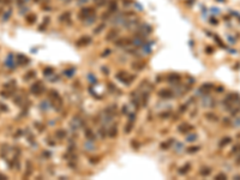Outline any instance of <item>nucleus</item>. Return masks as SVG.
<instances>
[{
  "label": "nucleus",
  "instance_id": "4468645a",
  "mask_svg": "<svg viewBox=\"0 0 240 180\" xmlns=\"http://www.w3.org/2000/svg\"><path fill=\"white\" fill-rule=\"evenodd\" d=\"M175 143V139L174 138H168V139H166L164 142L162 143H160V149L161 150H169L172 148V145Z\"/></svg>",
  "mask_w": 240,
  "mask_h": 180
},
{
  "label": "nucleus",
  "instance_id": "c85d7f7f",
  "mask_svg": "<svg viewBox=\"0 0 240 180\" xmlns=\"http://www.w3.org/2000/svg\"><path fill=\"white\" fill-rule=\"evenodd\" d=\"M133 126H135V123H133V121H129V120H127V123H126L125 127H124V133H126V135H129L130 132H132Z\"/></svg>",
  "mask_w": 240,
  "mask_h": 180
},
{
  "label": "nucleus",
  "instance_id": "c9c22d12",
  "mask_svg": "<svg viewBox=\"0 0 240 180\" xmlns=\"http://www.w3.org/2000/svg\"><path fill=\"white\" fill-rule=\"evenodd\" d=\"M112 53H113V51H112L111 48H104V49L101 52V54H100V57L103 58V59H104V58H108V57L112 54Z\"/></svg>",
  "mask_w": 240,
  "mask_h": 180
},
{
  "label": "nucleus",
  "instance_id": "4d7b16f0",
  "mask_svg": "<svg viewBox=\"0 0 240 180\" xmlns=\"http://www.w3.org/2000/svg\"><path fill=\"white\" fill-rule=\"evenodd\" d=\"M214 90L218 91V94H221V92L223 91V88H222V86H215V89H214Z\"/></svg>",
  "mask_w": 240,
  "mask_h": 180
},
{
  "label": "nucleus",
  "instance_id": "ddd939ff",
  "mask_svg": "<svg viewBox=\"0 0 240 180\" xmlns=\"http://www.w3.org/2000/svg\"><path fill=\"white\" fill-rule=\"evenodd\" d=\"M145 61H143V60H137V61H133L131 64V69L132 70H135L136 72H139V71H143L145 69Z\"/></svg>",
  "mask_w": 240,
  "mask_h": 180
},
{
  "label": "nucleus",
  "instance_id": "39448f33",
  "mask_svg": "<svg viewBox=\"0 0 240 180\" xmlns=\"http://www.w3.org/2000/svg\"><path fill=\"white\" fill-rule=\"evenodd\" d=\"M177 130L179 131V133H181V135H187V133L195 131V125H192L190 123H180L178 126H177Z\"/></svg>",
  "mask_w": 240,
  "mask_h": 180
},
{
  "label": "nucleus",
  "instance_id": "cd10ccee",
  "mask_svg": "<svg viewBox=\"0 0 240 180\" xmlns=\"http://www.w3.org/2000/svg\"><path fill=\"white\" fill-rule=\"evenodd\" d=\"M54 73H55V70H54V67H52V66H46L43 69V75L46 77H51L52 75H54Z\"/></svg>",
  "mask_w": 240,
  "mask_h": 180
},
{
  "label": "nucleus",
  "instance_id": "9b49d317",
  "mask_svg": "<svg viewBox=\"0 0 240 180\" xmlns=\"http://www.w3.org/2000/svg\"><path fill=\"white\" fill-rule=\"evenodd\" d=\"M59 21H60V23H63V24H71V22H72V12L71 11L63 12L61 15H60V17H59Z\"/></svg>",
  "mask_w": 240,
  "mask_h": 180
},
{
  "label": "nucleus",
  "instance_id": "4be33fe9",
  "mask_svg": "<svg viewBox=\"0 0 240 180\" xmlns=\"http://www.w3.org/2000/svg\"><path fill=\"white\" fill-rule=\"evenodd\" d=\"M97 135H98V137H101V139H106V138H107V129L104 127V125H101L98 127Z\"/></svg>",
  "mask_w": 240,
  "mask_h": 180
},
{
  "label": "nucleus",
  "instance_id": "c756f323",
  "mask_svg": "<svg viewBox=\"0 0 240 180\" xmlns=\"http://www.w3.org/2000/svg\"><path fill=\"white\" fill-rule=\"evenodd\" d=\"M34 127L36 129V131L38 132H44L46 131V125L43 123H40V121H35L34 123Z\"/></svg>",
  "mask_w": 240,
  "mask_h": 180
},
{
  "label": "nucleus",
  "instance_id": "58836bf2",
  "mask_svg": "<svg viewBox=\"0 0 240 180\" xmlns=\"http://www.w3.org/2000/svg\"><path fill=\"white\" fill-rule=\"evenodd\" d=\"M67 166H69V168H71V169H76L77 168V160H69Z\"/></svg>",
  "mask_w": 240,
  "mask_h": 180
},
{
  "label": "nucleus",
  "instance_id": "2eb2a0df",
  "mask_svg": "<svg viewBox=\"0 0 240 180\" xmlns=\"http://www.w3.org/2000/svg\"><path fill=\"white\" fill-rule=\"evenodd\" d=\"M91 43V37L90 36H82L81 38H78L76 41L77 46H81V47H85V46H89Z\"/></svg>",
  "mask_w": 240,
  "mask_h": 180
},
{
  "label": "nucleus",
  "instance_id": "393cba45",
  "mask_svg": "<svg viewBox=\"0 0 240 180\" xmlns=\"http://www.w3.org/2000/svg\"><path fill=\"white\" fill-rule=\"evenodd\" d=\"M16 59H17L18 64H21V65H26V64L30 61L28 58L24 57V55H22V54H17V55H16Z\"/></svg>",
  "mask_w": 240,
  "mask_h": 180
},
{
  "label": "nucleus",
  "instance_id": "8fccbe9b",
  "mask_svg": "<svg viewBox=\"0 0 240 180\" xmlns=\"http://www.w3.org/2000/svg\"><path fill=\"white\" fill-rule=\"evenodd\" d=\"M214 38H215V41L218 43V46H220V47H221V48H226V46L223 44V42L221 41V38H220L218 36H214Z\"/></svg>",
  "mask_w": 240,
  "mask_h": 180
},
{
  "label": "nucleus",
  "instance_id": "20e7f679",
  "mask_svg": "<svg viewBox=\"0 0 240 180\" xmlns=\"http://www.w3.org/2000/svg\"><path fill=\"white\" fill-rule=\"evenodd\" d=\"M130 98H131V106H132L133 108H135V111H138V109L142 108V104H141V96H139L138 90L132 91L131 95H130Z\"/></svg>",
  "mask_w": 240,
  "mask_h": 180
},
{
  "label": "nucleus",
  "instance_id": "aec40b11",
  "mask_svg": "<svg viewBox=\"0 0 240 180\" xmlns=\"http://www.w3.org/2000/svg\"><path fill=\"white\" fill-rule=\"evenodd\" d=\"M198 139V135L196 132H190V133H187L186 135V137H185V142H189V143H193V142H196Z\"/></svg>",
  "mask_w": 240,
  "mask_h": 180
},
{
  "label": "nucleus",
  "instance_id": "6ab92c4d",
  "mask_svg": "<svg viewBox=\"0 0 240 180\" xmlns=\"http://www.w3.org/2000/svg\"><path fill=\"white\" fill-rule=\"evenodd\" d=\"M172 115H173V112L172 111H161L157 114L158 119H161V120H167V119L172 118Z\"/></svg>",
  "mask_w": 240,
  "mask_h": 180
},
{
  "label": "nucleus",
  "instance_id": "ea45409f",
  "mask_svg": "<svg viewBox=\"0 0 240 180\" xmlns=\"http://www.w3.org/2000/svg\"><path fill=\"white\" fill-rule=\"evenodd\" d=\"M130 145H131L132 149H139V146H141V144H139V142L137 141V139H132Z\"/></svg>",
  "mask_w": 240,
  "mask_h": 180
},
{
  "label": "nucleus",
  "instance_id": "a878e982",
  "mask_svg": "<svg viewBox=\"0 0 240 180\" xmlns=\"http://www.w3.org/2000/svg\"><path fill=\"white\" fill-rule=\"evenodd\" d=\"M35 77H36V72H35L34 70H31V71H28V72L25 73L24 77H23V79L28 82V81H31V79H34Z\"/></svg>",
  "mask_w": 240,
  "mask_h": 180
},
{
  "label": "nucleus",
  "instance_id": "7c9ffc66",
  "mask_svg": "<svg viewBox=\"0 0 240 180\" xmlns=\"http://www.w3.org/2000/svg\"><path fill=\"white\" fill-rule=\"evenodd\" d=\"M25 21H26V23H29V24H34L37 21V17H36V15H32V13H30V15H28V16L25 17Z\"/></svg>",
  "mask_w": 240,
  "mask_h": 180
},
{
  "label": "nucleus",
  "instance_id": "0eeeda50",
  "mask_svg": "<svg viewBox=\"0 0 240 180\" xmlns=\"http://www.w3.org/2000/svg\"><path fill=\"white\" fill-rule=\"evenodd\" d=\"M119 36H120V29L117 25H113L109 29V31L107 32V35H106V40H107V41H111V42H114Z\"/></svg>",
  "mask_w": 240,
  "mask_h": 180
},
{
  "label": "nucleus",
  "instance_id": "e433bc0d",
  "mask_svg": "<svg viewBox=\"0 0 240 180\" xmlns=\"http://www.w3.org/2000/svg\"><path fill=\"white\" fill-rule=\"evenodd\" d=\"M127 119H129V121H133V123H136V119H137V113H136V112H130L129 114H127Z\"/></svg>",
  "mask_w": 240,
  "mask_h": 180
},
{
  "label": "nucleus",
  "instance_id": "f257e3e1",
  "mask_svg": "<svg viewBox=\"0 0 240 180\" xmlns=\"http://www.w3.org/2000/svg\"><path fill=\"white\" fill-rule=\"evenodd\" d=\"M115 78L118 79L120 83H123L124 85H127L129 86V85H131L137 79V75L121 70V71H119V72L115 73Z\"/></svg>",
  "mask_w": 240,
  "mask_h": 180
},
{
  "label": "nucleus",
  "instance_id": "423d86ee",
  "mask_svg": "<svg viewBox=\"0 0 240 180\" xmlns=\"http://www.w3.org/2000/svg\"><path fill=\"white\" fill-rule=\"evenodd\" d=\"M44 90H46V88L43 86L41 81L35 82L34 84H31V86H30V92L32 95H35V96H40Z\"/></svg>",
  "mask_w": 240,
  "mask_h": 180
},
{
  "label": "nucleus",
  "instance_id": "f3484780",
  "mask_svg": "<svg viewBox=\"0 0 240 180\" xmlns=\"http://www.w3.org/2000/svg\"><path fill=\"white\" fill-rule=\"evenodd\" d=\"M107 89L112 92V94H117V95H121L123 94V90H120L113 82H108L107 83Z\"/></svg>",
  "mask_w": 240,
  "mask_h": 180
},
{
  "label": "nucleus",
  "instance_id": "f704fd0d",
  "mask_svg": "<svg viewBox=\"0 0 240 180\" xmlns=\"http://www.w3.org/2000/svg\"><path fill=\"white\" fill-rule=\"evenodd\" d=\"M63 75L65 77H67V78H71V77H73V75H75V69H72V67L66 69V70L63 71Z\"/></svg>",
  "mask_w": 240,
  "mask_h": 180
},
{
  "label": "nucleus",
  "instance_id": "c03bdc74",
  "mask_svg": "<svg viewBox=\"0 0 240 180\" xmlns=\"http://www.w3.org/2000/svg\"><path fill=\"white\" fill-rule=\"evenodd\" d=\"M215 179L216 180H226L227 179V174H226V173H218V174L215 175Z\"/></svg>",
  "mask_w": 240,
  "mask_h": 180
},
{
  "label": "nucleus",
  "instance_id": "2f4dec72",
  "mask_svg": "<svg viewBox=\"0 0 240 180\" xmlns=\"http://www.w3.org/2000/svg\"><path fill=\"white\" fill-rule=\"evenodd\" d=\"M189 111V103L186 102V103H183V104H180L179 106V108H178V112H179V114H185L186 112Z\"/></svg>",
  "mask_w": 240,
  "mask_h": 180
},
{
  "label": "nucleus",
  "instance_id": "7ed1b4c3",
  "mask_svg": "<svg viewBox=\"0 0 240 180\" xmlns=\"http://www.w3.org/2000/svg\"><path fill=\"white\" fill-rule=\"evenodd\" d=\"M157 96L161 100H172L175 97V92L173 89L169 88H162L157 91Z\"/></svg>",
  "mask_w": 240,
  "mask_h": 180
},
{
  "label": "nucleus",
  "instance_id": "72a5a7b5",
  "mask_svg": "<svg viewBox=\"0 0 240 180\" xmlns=\"http://www.w3.org/2000/svg\"><path fill=\"white\" fill-rule=\"evenodd\" d=\"M31 173H32V163H31V161H26V173L23 177L28 178V177L31 175Z\"/></svg>",
  "mask_w": 240,
  "mask_h": 180
},
{
  "label": "nucleus",
  "instance_id": "9d476101",
  "mask_svg": "<svg viewBox=\"0 0 240 180\" xmlns=\"http://www.w3.org/2000/svg\"><path fill=\"white\" fill-rule=\"evenodd\" d=\"M83 135H84V137L86 138V141L88 142H95L96 141V135H95V132H94V130L92 129H90V127H85L83 129Z\"/></svg>",
  "mask_w": 240,
  "mask_h": 180
},
{
  "label": "nucleus",
  "instance_id": "412c9836",
  "mask_svg": "<svg viewBox=\"0 0 240 180\" xmlns=\"http://www.w3.org/2000/svg\"><path fill=\"white\" fill-rule=\"evenodd\" d=\"M46 144H47L48 146H51V148H54V146H57V144H58V141H57V138L54 136H48L47 138H46Z\"/></svg>",
  "mask_w": 240,
  "mask_h": 180
},
{
  "label": "nucleus",
  "instance_id": "3c124183",
  "mask_svg": "<svg viewBox=\"0 0 240 180\" xmlns=\"http://www.w3.org/2000/svg\"><path fill=\"white\" fill-rule=\"evenodd\" d=\"M100 70L103 72L104 76H108V75H109V69L107 67V66H101V67H100Z\"/></svg>",
  "mask_w": 240,
  "mask_h": 180
},
{
  "label": "nucleus",
  "instance_id": "37998d69",
  "mask_svg": "<svg viewBox=\"0 0 240 180\" xmlns=\"http://www.w3.org/2000/svg\"><path fill=\"white\" fill-rule=\"evenodd\" d=\"M88 81L90 82V84H96L97 83V78L94 76V75H88Z\"/></svg>",
  "mask_w": 240,
  "mask_h": 180
},
{
  "label": "nucleus",
  "instance_id": "f8f14e48",
  "mask_svg": "<svg viewBox=\"0 0 240 180\" xmlns=\"http://www.w3.org/2000/svg\"><path fill=\"white\" fill-rule=\"evenodd\" d=\"M54 137L57 138L58 142H63L67 138V131L65 129H57L54 131Z\"/></svg>",
  "mask_w": 240,
  "mask_h": 180
},
{
  "label": "nucleus",
  "instance_id": "79ce46f5",
  "mask_svg": "<svg viewBox=\"0 0 240 180\" xmlns=\"http://www.w3.org/2000/svg\"><path fill=\"white\" fill-rule=\"evenodd\" d=\"M232 154H240V143H237L232 148Z\"/></svg>",
  "mask_w": 240,
  "mask_h": 180
},
{
  "label": "nucleus",
  "instance_id": "49530a36",
  "mask_svg": "<svg viewBox=\"0 0 240 180\" xmlns=\"http://www.w3.org/2000/svg\"><path fill=\"white\" fill-rule=\"evenodd\" d=\"M28 142L31 144V145H37V143H36V141H35V136H32V135H29L28 136Z\"/></svg>",
  "mask_w": 240,
  "mask_h": 180
},
{
  "label": "nucleus",
  "instance_id": "473e14b6",
  "mask_svg": "<svg viewBox=\"0 0 240 180\" xmlns=\"http://www.w3.org/2000/svg\"><path fill=\"white\" fill-rule=\"evenodd\" d=\"M130 106L129 104H123L121 107H120V114L121 115H127L130 113Z\"/></svg>",
  "mask_w": 240,
  "mask_h": 180
},
{
  "label": "nucleus",
  "instance_id": "864d4df0",
  "mask_svg": "<svg viewBox=\"0 0 240 180\" xmlns=\"http://www.w3.org/2000/svg\"><path fill=\"white\" fill-rule=\"evenodd\" d=\"M209 22H210L211 24H214V25H217V24H218V21H217L216 18H214V17H211V18L209 19Z\"/></svg>",
  "mask_w": 240,
  "mask_h": 180
},
{
  "label": "nucleus",
  "instance_id": "6e6d98bb",
  "mask_svg": "<svg viewBox=\"0 0 240 180\" xmlns=\"http://www.w3.org/2000/svg\"><path fill=\"white\" fill-rule=\"evenodd\" d=\"M0 109H1V111H4V112H9V108L6 107L5 104H3L1 102H0Z\"/></svg>",
  "mask_w": 240,
  "mask_h": 180
},
{
  "label": "nucleus",
  "instance_id": "5701e85b",
  "mask_svg": "<svg viewBox=\"0 0 240 180\" xmlns=\"http://www.w3.org/2000/svg\"><path fill=\"white\" fill-rule=\"evenodd\" d=\"M198 173H199V175L203 177V178L209 177V175L211 174V168H210V167H205V166H204V167H202L201 169H199Z\"/></svg>",
  "mask_w": 240,
  "mask_h": 180
},
{
  "label": "nucleus",
  "instance_id": "a19ab883",
  "mask_svg": "<svg viewBox=\"0 0 240 180\" xmlns=\"http://www.w3.org/2000/svg\"><path fill=\"white\" fill-rule=\"evenodd\" d=\"M41 156H42L44 160H49L51 156H52V152H51L49 150H43V151L41 152Z\"/></svg>",
  "mask_w": 240,
  "mask_h": 180
},
{
  "label": "nucleus",
  "instance_id": "bb28decb",
  "mask_svg": "<svg viewBox=\"0 0 240 180\" xmlns=\"http://www.w3.org/2000/svg\"><path fill=\"white\" fill-rule=\"evenodd\" d=\"M231 142H232V138L231 137H228V136L227 137H223L221 141L218 142V148H224V146L228 145Z\"/></svg>",
  "mask_w": 240,
  "mask_h": 180
},
{
  "label": "nucleus",
  "instance_id": "13d9d810",
  "mask_svg": "<svg viewBox=\"0 0 240 180\" xmlns=\"http://www.w3.org/2000/svg\"><path fill=\"white\" fill-rule=\"evenodd\" d=\"M191 112H192V113H190V117H191V118H195V117L198 114V112H197L196 109H195V111H191Z\"/></svg>",
  "mask_w": 240,
  "mask_h": 180
},
{
  "label": "nucleus",
  "instance_id": "6e6552de",
  "mask_svg": "<svg viewBox=\"0 0 240 180\" xmlns=\"http://www.w3.org/2000/svg\"><path fill=\"white\" fill-rule=\"evenodd\" d=\"M166 81H167L169 84L175 86V85L181 84V76H180L179 73L173 72V73H169V75L166 76Z\"/></svg>",
  "mask_w": 240,
  "mask_h": 180
},
{
  "label": "nucleus",
  "instance_id": "dca6fc26",
  "mask_svg": "<svg viewBox=\"0 0 240 180\" xmlns=\"http://www.w3.org/2000/svg\"><path fill=\"white\" fill-rule=\"evenodd\" d=\"M191 171V163L190 162H186V163H184L181 167H179L178 168V174L179 175H186L187 174V173Z\"/></svg>",
  "mask_w": 240,
  "mask_h": 180
},
{
  "label": "nucleus",
  "instance_id": "de8ad7c7",
  "mask_svg": "<svg viewBox=\"0 0 240 180\" xmlns=\"http://www.w3.org/2000/svg\"><path fill=\"white\" fill-rule=\"evenodd\" d=\"M229 111H231V115H232V117H235V115H238L239 113H240V108H234V107H232Z\"/></svg>",
  "mask_w": 240,
  "mask_h": 180
},
{
  "label": "nucleus",
  "instance_id": "a211bd4d",
  "mask_svg": "<svg viewBox=\"0 0 240 180\" xmlns=\"http://www.w3.org/2000/svg\"><path fill=\"white\" fill-rule=\"evenodd\" d=\"M199 150H201V146L199 145H191V146H187V148L185 149V152L189 154V155H195Z\"/></svg>",
  "mask_w": 240,
  "mask_h": 180
},
{
  "label": "nucleus",
  "instance_id": "1a4fd4ad",
  "mask_svg": "<svg viewBox=\"0 0 240 180\" xmlns=\"http://www.w3.org/2000/svg\"><path fill=\"white\" fill-rule=\"evenodd\" d=\"M119 135V127H118V124L117 123H111L109 126L107 127V137H109L111 139H114L117 138Z\"/></svg>",
  "mask_w": 240,
  "mask_h": 180
},
{
  "label": "nucleus",
  "instance_id": "e2e57ef3",
  "mask_svg": "<svg viewBox=\"0 0 240 180\" xmlns=\"http://www.w3.org/2000/svg\"><path fill=\"white\" fill-rule=\"evenodd\" d=\"M217 1H224V0H217Z\"/></svg>",
  "mask_w": 240,
  "mask_h": 180
},
{
  "label": "nucleus",
  "instance_id": "4c0bfd02",
  "mask_svg": "<svg viewBox=\"0 0 240 180\" xmlns=\"http://www.w3.org/2000/svg\"><path fill=\"white\" fill-rule=\"evenodd\" d=\"M100 160H101V157H100V156H90L89 157V163H91V164H97L100 162Z\"/></svg>",
  "mask_w": 240,
  "mask_h": 180
},
{
  "label": "nucleus",
  "instance_id": "052dcab7",
  "mask_svg": "<svg viewBox=\"0 0 240 180\" xmlns=\"http://www.w3.org/2000/svg\"><path fill=\"white\" fill-rule=\"evenodd\" d=\"M235 164H238V166H240V156L235 160Z\"/></svg>",
  "mask_w": 240,
  "mask_h": 180
},
{
  "label": "nucleus",
  "instance_id": "603ef678",
  "mask_svg": "<svg viewBox=\"0 0 240 180\" xmlns=\"http://www.w3.org/2000/svg\"><path fill=\"white\" fill-rule=\"evenodd\" d=\"M222 121H223V125H224V126H231V125H232L229 118H223V119H222Z\"/></svg>",
  "mask_w": 240,
  "mask_h": 180
},
{
  "label": "nucleus",
  "instance_id": "680f3d73",
  "mask_svg": "<svg viewBox=\"0 0 240 180\" xmlns=\"http://www.w3.org/2000/svg\"><path fill=\"white\" fill-rule=\"evenodd\" d=\"M0 179H6V175H4V174H0Z\"/></svg>",
  "mask_w": 240,
  "mask_h": 180
},
{
  "label": "nucleus",
  "instance_id": "5fc2aeb1",
  "mask_svg": "<svg viewBox=\"0 0 240 180\" xmlns=\"http://www.w3.org/2000/svg\"><path fill=\"white\" fill-rule=\"evenodd\" d=\"M205 52L208 53V54H212V53H214V49H212L211 47H209V46H208V47H205Z\"/></svg>",
  "mask_w": 240,
  "mask_h": 180
},
{
  "label": "nucleus",
  "instance_id": "09e8293b",
  "mask_svg": "<svg viewBox=\"0 0 240 180\" xmlns=\"http://www.w3.org/2000/svg\"><path fill=\"white\" fill-rule=\"evenodd\" d=\"M59 79H60V76L57 75V73H54V75H52V76L49 77V81H51V82H58Z\"/></svg>",
  "mask_w": 240,
  "mask_h": 180
},
{
  "label": "nucleus",
  "instance_id": "f03ea898",
  "mask_svg": "<svg viewBox=\"0 0 240 180\" xmlns=\"http://www.w3.org/2000/svg\"><path fill=\"white\" fill-rule=\"evenodd\" d=\"M239 101H240V95L238 92H228V94L226 95V97L223 98L222 103H223L224 108L231 109L232 107H234V104Z\"/></svg>",
  "mask_w": 240,
  "mask_h": 180
},
{
  "label": "nucleus",
  "instance_id": "bf43d9fd",
  "mask_svg": "<svg viewBox=\"0 0 240 180\" xmlns=\"http://www.w3.org/2000/svg\"><path fill=\"white\" fill-rule=\"evenodd\" d=\"M232 15H234V17H237V18H238V21L240 22V15H239L238 12H232Z\"/></svg>",
  "mask_w": 240,
  "mask_h": 180
},
{
  "label": "nucleus",
  "instance_id": "b1692460",
  "mask_svg": "<svg viewBox=\"0 0 240 180\" xmlns=\"http://www.w3.org/2000/svg\"><path fill=\"white\" fill-rule=\"evenodd\" d=\"M205 118L208 119L209 121H211V123H217L218 121V117L215 114V113H212V112L205 113Z\"/></svg>",
  "mask_w": 240,
  "mask_h": 180
},
{
  "label": "nucleus",
  "instance_id": "a18cd8bd",
  "mask_svg": "<svg viewBox=\"0 0 240 180\" xmlns=\"http://www.w3.org/2000/svg\"><path fill=\"white\" fill-rule=\"evenodd\" d=\"M183 150H185L184 144H183V143H178V144H177V146H175V152L180 154V152H181Z\"/></svg>",
  "mask_w": 240,
  "mask_h": 180
}]
</instances>
